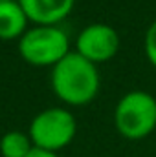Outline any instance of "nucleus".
<instances>
[{
	"instance_id": "39448f33",
	"label": "nucleus",
	"mask_w": 156,
	"mask_h": 157,
	"mask_svg": "<svg viewBox=\"0 0 156 157\" xmlns=\"http://www.w3.org/2000/svg\"><path fill=\"white\" fill-rule=\"evenodd\" d=\"M119 49V35L109 24H90L76 40V51L92 64L110 60Z\"/></svg>"
},
{
	"instance_id": "423d86ee",
	"label": "nucleus",
	"mask_w": 156,
	"mask_h": 157,
	"mask_svg": "<svg viewBox=\"0 0 156 157\" xmlns=\"http://www.w3.org/2000/svg\"><path fill=\"white\" fill-rule=\"evenodd\" d=\"M18 4L35 26H57L72 13L76 0H18Z\"/></svg>"
},
{
	"instance_id": "6e6552de",
	"label": "nucleus",
	"mask_w": 156,
	"mask_h": 157,
	"mask_svg": "<svg viewBox=\"0 0 156 157\" xmlns=\"http://www.w3.org/2000/svg\"><path fill=\"white\" fill-rule=\"evenodd\" d=\"M33 148L35 146L30 135L18 130L4 133L0 139V155L2 157H28Z\"/></svg>"
},
{
	"instance_id": "f03ea898",
	"label": "nucleus",
	"mask_w": 156,
	"mask_h": 157,
	"mask_svg": "<svg viewBox=\"0 0 156 157\" xmlns=\"http://www.w3.org/2000/svg\"><path fill=\"white\" fill-rule=\"evenodd\" d=\"M114 122L125 139H145L156 128V99L142 90L125 93L116 104Z\"/></svg>"
},
{
	"instance_id": "f257e3e1",
	"label": "nucleus",
	"mask_w": 156,
	"mask_h": 157,
	"mask_svg": "<svg viewBox=\"0 0 156 157\" xmlns=\"http://www.w3.org/2000/svg\"><path fill=\"white\" fill-rule=\"evenodd\" d=\"M51 90L70 106L92 102L99 93L97 66L81 57L77 51H70L51 68Z\"/></svg>"
},
{
	"instance_id": "1a4fd4ad",
	"label": "nucleus",
	"mask_w": 156,
	"mask_h": 157,
	"mask_svg": "<svg viewBox=\"0 0 156 157\" xmlns=\"http://www.w3.org/2000/svg\"><path fill=\"white\" fill-rule=\"evenodd\" d=\"M145 55H147L149 62L156 68V20L149 26V29L145 33Z\"/></svg>"
},
{
	"instance_id": "9d476101",
	"label": "nucleus",
	"mask_w": 156,
	"mask_h": 157,
	"mask_svg": "<svg viewBox=\"0 0 156 157\" xmlns=\"http://www.w3.org/2000/svg\"><path fill=\"white\" fill-rule=\"evenodd\" d=\"M28 157H59L55 152H48V150H40V148H33Z\"/></svg>"
},
{
	"instance_id": "7ed1b4c3",
	"label": "nucleus",
	"mask_w": 156,
	"mask_h": 157,
	"mask_svg": "<svg viewBox=\"0 0 156 157\" xmlns=\"http://www.w3.org/2000/svg\"><path fill=\"white\" fill-rule=\"evenodd\" d=\"M70 51L68 35L59 26H35L18 39L20 57L39 68H53Z\"/></svg>"
},
{
	"instance_id": "9b49d317",
	"label": "nucleus",
	"mask_w": 156,
	"mask_h": 157,
	"mask_svg": "<svg viewBox=\"0 0 156 157\" xmlns=\"http://www.w3.org/2000/svg\"><path fill=\"white\" fill-rule=\"evenodd\" d=\"M0 2H7V0H0Z\"/></svg>"
},
{
	"instance_id": "0eeeda50",
	"label": "nucleus",
	"mask_w": 156,
	"mask_h": 157,
	"mask_svg": "<svg viewBox=\"0 0 156 157\" xmlns=\"http://www.w3.org/2000/svg\"><path fill=\"white\" fill-rule=\"evenodd\" d=\"M28 17L18 4V0L0 2V39L15 40L20 39L28 29Z\"/></svg>"
},
{
	"instance_id": "20e7f679",
	"label": "nucleus",
	"mask_w": 156,
	"mask_h": 157,
	"mask_svg": "<svg viewBox=\"0 0 156 157\" xmlns=\"http://www.w3.org/2000/svg\"><path fill=\"white\" fill-rule=\"evenodd\" d=\"M77 133V122L66 108H46L39 112L28 130V135L35 148L59 152L66 148Z\"/></svg>"
}]
</instances>
